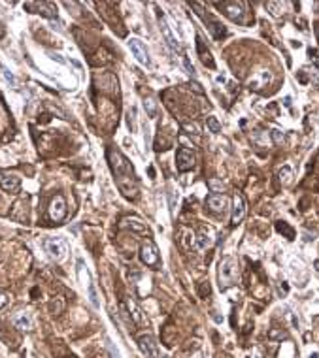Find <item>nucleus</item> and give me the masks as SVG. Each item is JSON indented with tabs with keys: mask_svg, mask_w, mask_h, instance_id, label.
Returning <instances> with one entry per match:
<instances>
[{
	"mask_svg": "<svg viewBox=\"0 0 319 358\" xmlns=\"http://www.w3.org/2000/svg\"><path fill=\"white\" fill-rule=\"evenodd\" d=\"M108 158H110V166H112V172L116 173L117 183L123 188L125 181H132L134 183V172H132V166L129 164V160L123 157L119 151L116 149H110L108 151Z\"/></svg>",
	"mask_w": 319,
	"mask_h": 358,
	"instance_id": "1",
	"label": "nucleus"
},
{
	"mask_svg": "<svg viewBox=\"0 0 319 358\" xmlns=\"http://www.w3.org/2000/svg\"><path fill=\"white\" fill-rule=\"evenodd\" d=\"M238 279V264L232 257H225L219 264V286L221 290L229 288Z\"/></svg>",
	"mask_w": 319,
	"mask_h": 358,
	"instance_id": "2",
	"label": "nucleus"
},
{
	"mask_svg": "<svg viewBox=\"0 0 319 358\" xmlns=\"http://www.w3.org/2000/svg\"><path fill=\"white\" fill-rule=\"evenodd\" d=\"M140 260L144 262L147 268H159V249H157V245L153 244L151 240H145L142 247H140Z\"/></svg>",
	"mask_w": 319,
	"mask_h": 358,
	"instance_id": "3",
	"label": "nucleus"
},
{
	"mask_svg": "<svg viewBox=\"0 0 319 358\" xmlns=\"http://www.w3.org/2000/svg\"><path fill=\"white\" fill-rule=\"evenodd\" d=\"M45 251L49 253V257L55 258V260H64L66 257V251H68V245L62 238H47L45 240Z\"/></svg>",
	"mask_w": 319,
	"mask_h": 358,
	"instance_id": "4",
	"label": "nucleus"
},
{
	"mask_svg": "<svg viewBox=\"0 0 319 358\" xmlns=\"http://www.w3.org/2000/svg\"><path fill=\"white\" fill-rule=\"evenodd\" d=\"M129 49H131V53L136 57V60H138L140 64H144V66H151L149 51H147V47H145V43L142 42V40H138V38H131V40H129Z\"/></svg>",
	"mask_w": 319,
	"mask_h": 358,
	"instance_id": "5",
	"label": "nucleus"
},
{
	"mask_svg": "<svg viewBox=\"0 0 319 358\" xmlns=\"http://www.w3.org/2000/svg\"><path fill=\"white\" fill-rule=\"evenodd\" d=\"M195 162H197V157H195V153H193L191 149L181 147V149L178 151V155H176V166H178L179 172H189V170H193V168H195Z\"/></svg>",
	"mask_w": 319,
	"mask_h": 358,
	"instance_id": "6",
	"label": "nucleus"
},
{
	"mask_svg": "<svg viewBox=\"0 0 319 358\" xmlns=\"http://www.w3.org/2000/svg\"><path fill=\"white\" fill-rule=\"evenodd\" d=\"M138 347L147 358H159V345L151 334H144L138 338Z\"/></svg>",
	"mask_w": 319,
	"mask_h": 358,
	"instance_id": "7",
	"label": "nucleus"
},
{
	"mask_svg": "<svg viewBox=\"0 0 319 358\" xmlns=\"http://www.w3.org/2000/svg\"><path fill=\"white\" fill-rule=\"evenodd\" d=\"M219 8L225 10V15L236 21V23H242L244 21V4L242 2H223V4H218Z\"/></svg>",
	"mask_w": 319,
	"mask_h": 358,
	"instance_id": "8",
	"label": "nucleus"
},
{
	"mask_svg": "<svg viewBox=\"0 0 319 358\" xmlns=\"http://www.w3.org/2000/svg\"><path fill=\"white\" fill-rule=\"evenodd\" d=\"M64 217H66V202L62 196H55L49 202V219L55 223H60Z\"/></svg>",
	"mask_w": 319,
	"mask_h": 358,
	"instance_id": "9",
	"label": "nucleus"
},
{
	"mask_svg": "<svg viewBox=\"0 0 319 358\" xmlns=\"http://www.w3.org/2000/svg\"><path fill=\"white\" fill-rule=\"evenodd\" d=\"M0 187H2V190H6V192H17L19 187H21V179H19L15 173L0 170Z\"/></svg>",
	"mask_w": 319,
	"mask_h": 358,
	"instance_id": "10",
	"label": "nucleus"
},
{
	"mask_svg": "<svg viewBox=\"0 0 319 358\" xmlns=\"http://www.w3.org/2000/svg\"><path fill=\"white\" fill-rule=\"evenodd\" d=\"M246 202L244 198L240 196V194H236L234 196V202H232V215H231V223L236 226V225H240V221L246 217Z\"/></svg>",
	"mask_w": 319,
	"mask_h": 358,
	"instance_id": "11",
	"label": "nucleus"
},
{
	"mask_svg": "<svg viewBox=\"0 0 319 358\" xmlns=\"http://www.w3.org/2000/svg\"><path fill=\"white\" fill-rule=\"evenodd\" d=\"M206 206L216 213H223L229 207V198L225 194H210L206 200Z\"/></svg>",
	"mask_w": 319,
	"mask_h": 358,
	"instance_id": "12",
	"label": "nucleus"
},
{
	"mask_svg": "<svg viewBox=\"0 0 319 358\" xmlns=\"http://www.w3.org/2000/svg\"><path fill=\"white\" fill-rule=\"evenodd\" d=\"M159 27H160L162 36H164V40H166V43H168V45H170L174 51H178V49H179V42H178V38H176L174 34H172V30H170L168 23H166V19H164L162 15H159Z\"/></svg>",
	"mask_w": 319,
	"mask_h": 358,
	"instance_id": "13",
	"label": "nucleus"
},
{
	"mask_svg": "<svg viewBox=\"0 0 319 358\" xmlns=\"http://www.w3.org/2000/svg\"><path fill=\"white\" fill-rule=\"evenodd\" d=\"M27 6H34L38 12L36 14H42L45 17H57V6L51 4V2H36V4H27Z\"/></svg>",
	"mask_w": 319,
	"mask_h": 358,
	"instance_id": "14",
	"label": "nucleus"
},
{
	"mask_svg": "<svg viewBox=\"0 0 319 358\" xmlns=\"http://www.w3.org/2000/svg\"><path fill=\"white\" fill-rule=\"evenodd\" d=\"M268 81H270V74L266 70L259 72L251 81H249V89H253V91H259V89H262V87L268 85Z\"/></svg>",
	"mask_w": 319,
	"mask_h": 358,
	"instance_id": "15",
	"label": "nucleus"
},
{
	"mask_svg": "<svg viewBox=\"0 0 319 358\" xmlns=\"http://www.w3.org/2000/svg\"><path fill=\"white\" fill-rule=\"evenodd\" d=\"M12 322H14L15 328H19V330L32 328V319H30V315H27V313H17V315H14Z\"/></svg>",
	"mask_w": 319,
	"mask_h": 358,
	"instance_id": "16",
	"label": "nucleus"
},
{
	"mask_svg": "<svg viewBox=\"0 0 319 358\" xmlns=\"http://www.w3.org/2000/svg\"><path fill=\"white\" fill-rule=\"evenodd\" d=\"M210 245H212L210 232H206V230H204V232H200V236L197 238V245H195V247H197L199 251H204V249H206V247H210Z\"/></svg>",
	"mask_w": 319,
	"mask_h": 358,
	"instance_id": "17",
	"label": "nucleus"
},
{
	"mask_svg": "<svg viewBox=\"0 0 319 358\" xmlns=\"http://www.w3.org/2000/svg\"><path fill=\"white\" fill-rule=\"evenodd\" d=\"M197 45H199V53H200V58H202L204 64L214 66V60H212V57H210V51H208V49L204 51V45H202V40H200V38H197Z\"/></svg>",
	"mask_w": 319,
	"mask_h": 358,
	"instance_id": "18",
	"label": "nucleus"
},
{
	"mask_svg": "<svg viewBox=\"0 0 319 358\" xmlns=\"http://www.w3.org/2000/svg\"><path fill=\"white\" fill-rule=\"evenodd\" d=\"M181 130L189 134V136H195V138H199L200 136V127L197 125V123H183L181 125Z\"/></svg>",
	"mask_w": 319,
	"mask_h": 358,
	"instance_id": "19",
	"label": "nucleus"
},
{
	"mask_svg": "<svg viewBox=\"0 0 319 358\" xmlns=\"http://www.w3.org/2000/svg\"><path fill=\"white\" fill-rule=\"evenodd\" d=\"M127 223H129V226H131L134 232H140V234H149V228L145 226V223H142V221H138V219H129Z\"/></svg>",
	"mask_w": 319,
	"mask_h": 358,
	"instance_id": "20",
	"label": "nucleus"
},
{
	"mask_svg": "<svg viewBox=\"0 0 319 358\" xmlns=\"http://www.w3.org/2000/svg\"><path fill=\"white\" fill-rule=\"evenodd\" d=\"M276 228L278 232H281V234H285L287 236V240H295V230L291 228L287 223H283V221H279V223H276Z\"/></svg>",
	"mask_w": 319,
	"mask_h": 358,
	"instance_id": "21",
	"label": "nucleus"
},
{
	"mask_svg": "<svg viewBox=\"0 0 319 358\" xmlns=\"http://www.w3.org/2000/svg\"><path fill=\"white\" fill-rule=\"evenodd\" d=\"M127 305H129V311H131V315H132V320H134V322H142V315H140L142 311H140V307H138L131 298L127 300Z\"/></svg>",
	"mask_w": 319,
	"mask_h": 358,
	"instance_id": "22",
	"label": "nucleus"
},
{
	"mask_svg": "<svg viewBox=\"0 0 319 358\" xmlns=\"http://www.w3.org/2000/svg\"><path fill=\"white\" fill-rule=\"evenodd\" d=\"M89 300H91V303H93V305H95L97 309L100 307V301H99V294H97V288H95V285H93V283L89 285Z\"/></svg>",
	"mask_w": 319,
	"mask_h": 358,
	"instance_id": "23",
	"label": "nucleus"
},
{
	"mask_svg": "<svg viewBox=\"0 0 319 358\" xmlns=\"http://www.w3.org/2000/svg\"><path fill=\"white\" fill-rule=\"evenodd\" d=\"M145 110H147V115L149 117H155L157 115V102L153 100V98H147V100L144 102Z\"/></svg>",
	"mask_w": 319,
	"mask_h": 358,
	"instance_id": "24",
	"label": "nucleus"
},
{
	"mask_svg": "<svg viewBox=\"0 0 319 358\" xmlns=\"http://www.w3.org/2000/svg\"><path fill=\"white\" fill-rule=\"evenodd\" d=\"M266 8L270 10V14L274 15V17H279V15H281V10H283V4H279V2H268Z\"/></svg>",
	"mask_w": 319,
	"mask_h": 358,
	"instance_id": "25",
	"label": "nucleus"
},
{
	"mask_svg": "<svg viewBox=\"0 0 319 358\" xmlns=\"http://www.w3.org/2000/svg\"><path fill=\"white\" fill-rule=\"evenodd\" d=\"M208 129L212 130V132H219L221 130V125L218 123L216 117H208Z\"/></svg>",
	"mask_w": 319,
	"mask_h": 358,
	"instance_id": "26",
	"label": "nucleus"
},
{
	"mask_svg": "<svg viewBox=\"0 0 319 358\" xmlns=\"http://www.w3.org/2000/svg\"><path fill=\"white\" fill-rule=\"evenodd\" d=\"M289 175H291V168L289 166H283V170H279V181L287 183L289 181Z\"/></svg>",
	"mask_w": 319,
	"mask_h": 358,
	"instance_id": "27",
	"label": "nucleus"
},
{
	"mask_svg": "<svg viewBox=\"0 0 319 358\" xmlns=\"http://www.w3.org/2000/svg\"><path fill=\"white\" fill-rule=\"evenodd\" d=\"M270 134H272V140H274V143H278V145H279V143H283V140H285V138H283V134H281L279 130H272Z\"/></svg>",
	"mask_w": 319,
	"mask_h": 358,
	"instance_id": "28",
	"label": "nucleus"
},
{
	"mask_svg": "<svg viewBox=\"0 0 319 358\" xmlns=\"http://www.w3.org/2000/svg\"><path fill=\"white\" fill-rule=\"evenodd\" d=\"M2 74H4V77H6V81L8 83H12V85H15V77H14V74L8 70V68H4L2 66Z\"/></svg>",
	"mask_w": 319,
	"mask_h": 358,
	"instance_id": "29",
	"label": "nucleus"
},
{
	"mask_svg": "<svg viewBox=\"0 0 319 358\" xmlns=\"http://www.w3.org/2000/svg\"><path fill=\"white\" fill-rule=\"evenodd\" d=\"M183 62H185V68H187V70H189V74H195V68H193V64L189 62L187 58H183Z\"/></svg>",
	"mask_w": 319,
	"mask_h": 358,
	"instance_id": "30",
	"label": "nucleus"
},
{
	"mask_svg": "<svg viewBox=\"0 0 319 358\" xmlns=\"http://www.w3.org/2000/svg\"><path fill=\"white\" fill-rule=\"evenodd\" d=\"M6 303H8V298H6V294H2V292H0V307H4Z\"/></svg>",
	"mask_w": 319,
	"mask_h": 358,
	"instance_id": "31",
	"label": "nucleus"
},
{
	"mask_svg": "<svg viewBox=\"0 0 319 358\" xmlns=\"http://www.w3.org/2000/svg\"><path fill=\"white\" fill-rule=\"evenodd\" d=\"M204 292L210 294V285H208V281H206V286L202 285V288H200V294H202V296H204Z\"/></svg>",
	"mask_w": 319,
	"mask_h": 358,
	"instance_id": "32",
	"label": "nucleus"
},
{
	"mask_svg": "<svg viewBox=\"0 0 319 358\" xmlns=\"http://www.w3.org/2000/svg\"><path fill=\"white\" fill-rule=\"evenodd\" d=\"M193 89H195L197 93H200V94H202V93H204L202 89H200V85H199V83H193Z\"/></svg>",
	"mask_w": 319,
	"mask_h": 358,
	"instance_id": "33",
	"label": "nucleus"
},
{
	"mask_svg": "<svg viewBox=\"0 0 319 358\" xmlns=\"http://www.w3.org/2000/svg\"><path fill=\"white\" fill-rule=\"evenodd\" d=\"M253 357H255V358H261V355H259V353H255V355H253Z\"/></svg>",
	"mask_w": 319,
	"mask_h": 358,
	"instance_id": "34",
	"label": "nucleus"
}]
</instances>
